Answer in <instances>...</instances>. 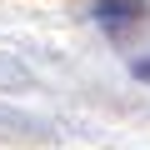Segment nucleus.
I'll use <instances>...</instances> for the list:
<instances>
[{
  "label": "nucleus",
  "instance_id": "nucleus-1",
  "mask_svg": "<svg viewBox=\"0 0 150 150\" xmlns=\"http://www.w3.org/2000/svg\"><path fill=\"white\" fill-rule=\"evenodd\" d=\"M95 15H100V25H105L110 35H125L130 25L145 20V0H100Z\"/></svg>",
  "mask_w": 150,
  "mask_h": 150
},
{
  "label": "nucleus",
  "instance_id": "nucleus-2",
  "mask_svg": "<svg viewBox=\"0 0 150 150\" xmlns=\"http://www.w3.org/2000/svg\"><path fill=\"white\" fill-rule=\"evenodd\" d=\"M135 70H140V75H145V80H150V60H140V65H135Z\"/></svg>",
  "mask_w": 150,
  "mask_h": 150
}]
</instances>
